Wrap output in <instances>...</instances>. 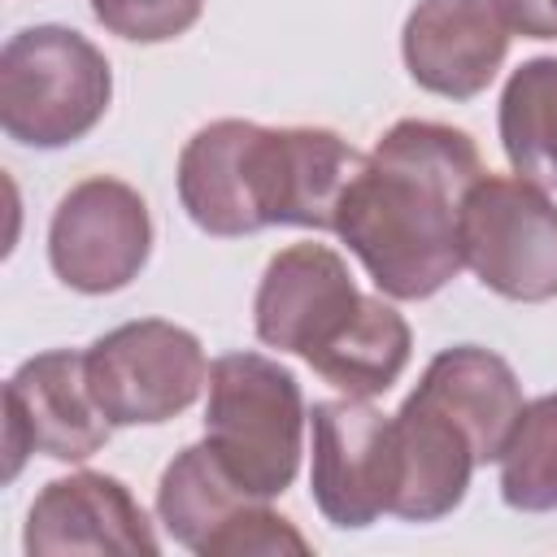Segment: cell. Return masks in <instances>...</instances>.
Here are the masks:
<instances>
[{
  "label": "cell",
  "mask_w": 557,
  "mask_h": 557,
  "mask_svg": "<svg viewBox=\"0 0 557 557\" xmlns=\"http://www.w3.org/2000/svg\"><path fill=\"white\" fill-rule=\"evenodd\" d=\"M252 500V492H244L235 483V474L222 466V457L205 444H187L161 474L157 483V518L165 522V531L205 557V548L222 535L226 522H235Z\"/></svg>",
  "instance_id": "17"
},
{
  "label": "cell",
  "mask_w": 557,
  "mask_h": 557,
  "mask_svg": "<svg viewBox=\"0 0 557 557\" xmlns=\"http://www.w3.org/2000/svg\"><path fill=\"white\" fill-rule=\"evenodd\" d=\"M109 431L113 422L87 383V357L74 348L35 352L4 383V479H17L30 453L87 461L109 444Z\"/></svg>",
  "instance_id": "7"
},
{
  "label": "cell",
  "mask_w": 557,
  "mask_h": 557,
  "mask_svg": "<svg viewBox=\"0 0 557 557\" xmlns=\"http://www.w3.org/2000/svg\"><path fill=\"white\" fill-rule=\"evenodd\" d=\"M113 100L104 52L70 26H26L0 52V126L26 148L87 139Z\"/></svg>",
  "instance_id": "3"
},
{
  "label": "cell",
  "mask_w": 557,
  "mask_h": 557,
  "mask_svg": "<svg viewBox=\"0 0 557 557\" xmlns=\"http://www.w3.org/2000/svg\"><path fill=\"white\" fill-rule=\"evenodd\" d=\"M205 440L261 500L283 496L305 453V396L292 370L265 352H226L209 366Z\"/></svg>",
  "instance_id": "2"
},
{
  "label": "cell",
  "mask_w": 557,
  "mask_h": 557,
  "mask_svg": "<svg viewBox=\"0 0 557 557\" xmlns=\"http://www.w3.org/2000/svg\"><path fill=\"white\" fill-rule=\"evenodd\" d=\"M283 553H296L305 557L309 553V540L283 518L274 513L265 500H252L235 522L222 527V535L205 548V557H283Z\"/></svg>",
  "instance_id": "21"
},
{
  "label": "cell",
  "mask_w": 557,
  "mask_h": 557,
  "mask_svg": "<svg viewBox=\"0 0 557 557\" xmlns=\"http://www.w3.org/2000/svg\"><path fill=\"white\" fill-rule=\"evenodd\" d=\"M313 505L339 531H366L392 513L396 440L392 418L361 396L313 405Z\"/></svg>",
  "instance_id": "8"
},
{
  "label": "cell",
  "mask_w": 557,
  "mask_h": 557,
  "mask_svg": "<svg viewBox=\"0 0 557 557\" xmlns=\"http://www.w3.org/2000/svg\"><path fill=\"white\" fill-rule=\"evenodd\" d=\"M509 30L527 39H553V0H492Z\"/></svg>",
  "instance_id": "22"
},
{
  "label": "cell",
  "mask_w": 557,
  "mask_h": 557,
  "mask_svg": "<svg viewBox=\"0 0 557 557\" xmlns=\"http://www.w3.org/2000/svg\"><path fill=\"white\" fill-rule=\"evenodd\" d=\"M409 322L383 300V296H361L357 313L305 361L313 366L318 379L339 387L344 396H383L409 366Z\"/></svg>",
  "instance_id": "16"
},
{
  "label": "cell",
  "mask_w": 557,
  "mask_h": 557,
  "mask_svg": "<svg viewBox=\"0 0 557 557\" xmlns=\"http://www.w3.org/2000/svg\"><path fill=\"white\" fill-rule=\"evenodd\" d=\"M422 400L444 409L474 444L479 466L496 461L518 413H522V383L513 366L479 344H453L435 352L413 387Z\"/></svg>",
  "instance_id": "15"
},
{
  "label": "cell",
  "mask_w": 557,
  "mask_h": 557,
  "mask_svg": "<svg viewBox=\"0 0 557 557\" xmlns=\"http://www.w3.org/2000/svg\"><path fill=\"white\" fill-rule=\"evenodd\" d=\"M500 148L513 174L557 187V57L522 61L500 91Z\"/></svg>",
  "instance_id": "18"
},
{
  "label": "cell",
  "mask_w": 557,
  "mask_h": 557,
  "mask_svg": "<svg viewBox=\"0 0 557 557\" xmlns=\"http://www.w3.org/2000/svg\"><path fill=\"white\" fill-rule=\"evenodd\" d=\"M409 78L444 100H474L509 52V26L492 0H418L400 30Z\"/></svg>",
  "instance_id": "12"
},
{
  "label": "cell",
  "mask_w": 557,
  "mask_h": 557,
  "mask_svg": "<svg viewBox=\"0 0 557 557\" xmlns=\"http://www.w3.org/2000/svg\"><path fill=\"white\" fill-rule=\"evenodd\" d=\"M474 139L444 122H396L339 200L335 235L392 300H426L457 278L461 200L483 178Z\"/></svg>",
  "instance_id": "1"
},
{
  "label": "cell",
  "mask_w": 557,
  "mask_h": 557,
  "mask_svg": "<svg viewBox=\"0 0 557 557\" xmlns=\"http://www.w3.org/2000/svg\"><path fill=\"white\" fill-rule=\"evenodd\" d=\"M392 440H396L392 513L405 522L448 518L466 500L470 474L479 466L470 435L444 409L409 392L405 405L392 413Z\"/></svg>",
  "instance_id": "14"
},
{
  "label": "cell",
  "mask_w": 557,
  "mask_h": 557,
  "mask_svg": "<svg viewBox=\"0 0 557 557\" xmlns=\"http://www.w3.org/2000/svg\"><path fill=\"white\" fill-rule=\"evenodd\" d=\"M152 252V218L144 196L109 174L74 183L48 226L52 274L83 292L109 296L139 278Z\"/></svg>",
  "instance_id": "6"
},
{
  "label": "cell",
  "mask_w": 557,
  "mask_h": 557,
  "mask_svg": "<svg viewBox=\"0 0 557 557\" xmlns=\"http://www.w3.org/2000/svg\"><path fill=\"white\" fill-rule=\"evenodd\" d=\"M553 39H557V0H553Z\"/></svg>",
  "instance_id": "23"
},
{
  "label": "cell",
  "mask_w": 557,
  "mask_h": 557,
  "mask_svg": "<svg viewBox=\"0 0 557 557\" xmlns=\"http://www.w3.org/2000/svg\"><path fill=\"white\" fill-rule=\"evenodd\" d=\"M22 548L30 557H61V553H122V557H152L161 544L144 505L131 487L113 474L78 470L52 479L30 513Z\"/></svg>",
  "instance_id": "11"
},
{
  "label": "cell",
  "mask_w": 557,
  "mask_h": 557,
  "mask_svg": "<svg viewBox=\"0 0 557 557\" xmlns=\"http://www.w3.org/2000/svg\"><path fill=\"white\" fill-rule=\"evenodd\" d=\"M87 383L113 426H157L196 405L209 387L200 339L165 318L104 331L87 352Z\"/></svg>",
  "instance_id": "5"
},
{
  "label": "cell",
  "mask_w": 557,
  "mask_h": 557,
  "mask_svg": "<svg viewBox=\"0 0 557 557\" xmlns=\"http://www.w3.org/2000/svg\"><path fill=\"white\" fill-rule=\"evenodd\" d=\"M257 144L261 126L244 117H218L183 144L178 200L205 235L235 239L265 226L257 209Z\"/></svg>",
  "instance_id": "13"
},
{
  "label": "cell",
  "mask_w": 557,
  "mask_h": 557,
  "mask_svg": "<svg viewBox=\"0 0 557 557\" xmlns=\"http://www.w3.org/2000/svg\"><path fill=\"white\" fill-rule=\"evenodd\" d=\"M366 152L326 126H261L257 144V209L265 226L335 231V213Z\"/></svg>",
  "instance_id": "9"
},
{
  "label": "cell",
  "mask_w": 557,
  "mask_h": 557,
  "mask_svg": "<svg viewBox=\"0 0 557 557\" xmlns=\"http://www.w3.org/2000/svg\"><path fill=\"white\" fill-rule=\"evenodd\" d=\"M461 261L505 300H557V200L522 174H483L461 200Z\"/></svg>",
  "instance_id": "4"
},
{
  "label": "cell",
  "mask_w": 557,
  "mask_h": 557,
  "mask_svg": "<svg viewBox=\"0 0 557 557\" xmlns=\"http://www.w3.org/2000/svg\"><path fill=\"white\" fill-rule=\"evenodd\" d=\"M361 305V292L344 265V257L326 244H292L270 257L252 322L257 339L278 352H318Z\"/></svg>",
  "instance_id": "10"
},
{
  "label": "cell",
  "mask_w": 557,
  "mask_h": 557,
  "mask_svg": "<svg viewBox=\"0 0 557 557\" xmlns=\"http://www.w3.org/2000/svg\"><path fill=\"white\" fill-rule=\"evenodd\" d=\"M500 500L518 513L557 509V392L522 405L500 448Z\"/></svg>",
  "instance_id": "19"
},
{
  "label": "cell",
  "mask_w": 557,
  "mask_h": 557,
  "mask_svg": "<svg viewBox=\"0 0 557 557\" xmlns=\"http://www.w3.org/2000/svg\"><path fill=\"white\" fill-rule=\"evenodd\" d=\"M205 0H91V17L131 44H165L200 22Z\"/></svg>",
  "instance_id": "20"
}]
</instances>
